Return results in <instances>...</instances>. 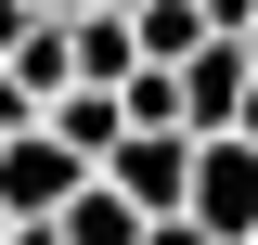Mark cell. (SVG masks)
Segmentation results:
<instances>
[{
  "mask_svg": "<svg viewBox=\"0 0 258 245\" xmlns=\"http://www.w3.org/2000/svg\"><path fill=\"white\" fill-rule=\"evenodd\" d=\"M0 245H13V207H0Z\"/></svg>",
  "mask_w": 258,
  "mask_h": 245,
  "instance_id": "e0dca14e",
  "label": "cell"
},
{
  "mask_svg": "<svg viewBox=\"0 0 258 245\" xmlns=\"http://www.w3.org/2000/svg\"><path fill=\"white\" fill-rule=\"evenodd\" d=\"M155 245H220V232H194V219H155Z\"/></svg>",
  "mask_w": 258,
  "mask_h": 245,
  "instance_id": "9a60e30c",
  "label": "cell"
},
{
  "mask_svg": "<svg viewBox=\"0 0 258 245\" xmlns=\"http://www.w3.org/2000/svg\"><path fill=\"white\" fill-rule=\"evenodd\" d=\"M52 129H64V142H78V155L103 168V155L129 142V91H64V103H52Z\"/></svg>",
  "mask_w": 258,
  "mask_h": 245,
  "instance_id": "52a82bcc",
  "label": "cell"
},
{
  "mask_svg": "<svg viewBox=\"0 0 258 245\" xmlns=\"http://www.w3.org/2000/svg\"><path fill=\"white\" fill-rule=\"evenodd\" d=\"M13 245H64V219H13Z\"/></svg>",
  "mask_w": 258,
  "mask_h": 245,
  "instance_id": "5bb4252c",
  "label": "cell"
},
{
  "mask_svg": "<svg viewBox=\"0 0 258 245\" xmlns=\"http://www.w3.org/2000/svg\"><path fill=\"white\" fill-rule=\"evenodd\" d=\"M26 129H39V103H26V78L0 65V142H26Z\"/></svg>",
  "mask_w": 258,
  "mask_h": 245,
  "instance_id": "30bf717a",
  "label": "cell"
},
{
  "mask_svg": "<svg viewBox=\"0 0 258 245\" xmlns=\"http://www.w3.org/2000/svg\"><path fill=\"white\" fill-rule=\"evenodd\" d=\"M245 91H258V52H245V39H207V52L181 65V103H194V142H220V129H245Z\"/></svg>",
  "mask_w": 258,
  "mask_h": 245,
  "instance_id": "277c9868",
  "label": "cell"
},
{
  "mask_svg": "<svg viewBox=\"0 0 258 245\" xmlns=\"http://www.w3.org/2000/svg\"><path fill=\"white\" fill-rule=\"evenodd\" d=\"M103 181L142 219H194V129H129V142L103 155Z\"/></svg>",
  "mask_w": 258,
  "mask_h": 245,
  "instance_id": "7a4b0ae2",
  "label": "cell"
},
{
  "mask_svg": "<svg viewBox=\"0 0 258 245\" xmlns=\"http://www.w3.org/2000/svg\"><path fill=\"white\" fill-rule=\"evenodd\" d=\"M91 181H103V168H91L78 142H64L52 116H39L26 142H0V207H13V219H64V207H78Z\"/></svg>",
  "mask_w": 258,
  "mask_h": 245,
  "instance_id": "6da1fadb",
  "label": "cell"
},
{
  "mask_svg": "<svg viewBox=\"0 0 258 245\" xmlns=\"http://www.w3.org/2000/svg\"><path fill=\"white\" fill-rule=\"evenodd\" d=\"M194 13H207L220 39H245V26H258V0H194Z\"/></svg>",
  "mask_w": 258,
  "mask_h": 245,
  "instance_id": "7c38bea8",
  "label": "cell"
},
{
  "mask_svg": "<svg viewBox=\"0 0 258 245\" xmlns=\"http://www.w3.org/2000/svg\"><path fill=\"white\" fill-rule=\"evenodd\" d=\"M64 245H155V219L129 207L116 181H91V194H78V207H64Z\"/></svg>",
  "mask_w": 258,
  "mask_h": 245,
  "instance_id": "8992f818",
  "label": "cell"
},
{
  "mask_svg": "<svg viewBox=\"0 0 258 245\" xmlns=\"http://www.w3.org/2000/svg\"><path fill=\"white\" fill-rule=\"evenodd\" d=\"M129 129H194V103H181V65H142V78H129Z\"/></svg>",
  "mask_w": 258,
  "mask_h": 245,
  "instance_id": "9c48e42d",
  "label": "cell"
},
{
  "mask_svg": "<svg viewBox=\"0 0 258 245\" xmlns=\"http://www.w3.org/2000/svg\"><path fill=\"white\" fill-rule=\"evenodd\" d=\"M26 39H39V13H26V0H0V65L26 52Z\"/></svg>",
  "mask_w": 258,
  "mask_h": 245,
  "instance_id": "8fae6325",
  "label": "cell"
},
{
  "mask_svg": "<svg viewBox=\"0 0 258 245\" xmlns=\"http://www.w3.org/2000/svg\"><path fill=\"white\" fill-rule=\"evenodd\" d=\"M78 91H129V78H142V26H129V13H78Z\"/></svg>",
  "mask_w": 258,
  "mask_h": 245,
  "instance_id": "5b68a950",
  "label": "cell"
},
{
  "mask_svg": "<svg viewBox=\"0 0 258 245\" xmlns=\"http://www.w3.org/2000/svg\"><path fill=\"white\" fill-rule=\"evenodd\" d=\"M194 232H220V245H258V142H245V129L194 142Z\"/></svg>",
  "mask_w": 258,
  "mask_h": 245,
  "instance_id": "3957f363",
  "label": "cell"
},
{
  "mask_svg": "<svg viewBox=\"0 0 258 245\" xmlns=\"http://www.w3.org/2000/svg\"><path fill=\"white\" fill-rule=\"evenodd\" d=\"M26 13H39V26H78V13H103V0H26Z\"/></svg>",
  "mask_w": 258,
  "mask_h": 245,
  "instance_id": "4fadbf2b",
  "label": "cell"
},
{
  "mask_svg": "<svg viewBox=\"0 0 258 245\" xmlns=\"http://www.w3.org/2000/svg\"><path fill=\"white\" fill-rule=\"evenodd\" d=\"M103 13H142V0H103Z\"/></svg>",
  "mask_w": 258,
  "mask_h": 245,
  "instance_id": "2e32d148",
  "label": "cell"
},
{
  "mask_svg": "<svg viewBox=\"0 0 258 245\" xmlns=\"http://www.w3.org/2000/svg\"><path fill=\"white\" fill-rule=\"evenodd\" d=\"M129 26H142V65H194V52H207V39H220V26H207V13H194V0H142Z\"/></svg>",
  "mask_w": 258,
  "mask_h": 245,
  "instance_id": "ba28073f",
  "label": "cell"
}]
</instances>
